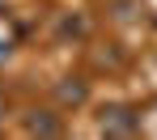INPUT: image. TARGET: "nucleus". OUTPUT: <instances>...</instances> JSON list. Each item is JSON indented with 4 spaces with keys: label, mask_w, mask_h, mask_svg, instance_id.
<instances>
[{
    "label": "nucleus",
    "mask_w": 157,
    "mask_h": 140,
    "mask_svg": "<svg viewBox=\"0 0 157 140\" xmlns=\"http://www.w3.org/2000/svg\"><path fill=\"white\" fill-rule=\"evenodd\" d=\"M102 132L106 136H136L140 132V115L132 106H106L102 111Z\"/></svg>",
    "instance_id": "f257e3e1"
},
{
    "label": "nucleus",
    "mask_w": 157,
    "mask_h": 140,
    "mask_svg": "<svg viewBox=\"0 0 157 140\" xmlns=\"http://www.w3.org/2000/svg\"><path fill=\"white\" fill-rule=\"evenodd\" d=\"M55 102H59V106H85V102H89L85 77H64V81L55 85Z\"/></svg>",
    "instance_id": "f03ea898"
},
{
    "label": "nucleus",
    "mask_w": 157,
    "mask_h": 140,
    "mask_svg": "<svg viewBox=\"0 0 157 140\" xmlns=\"http://www.w3.org/2000/svg\"><path fill=\"white\" fill-rule=\"evenodd\" d=\"M26 132H38V136H59V132H64V123L55 119V111H30Z\"/></svg>",
    "instance_id": "7ed1b4c3"
},
{
    "label": "nucleus",
    "mask_w": 157,
    "mask_h": 140,
    "mask_svg": "<svg viewBox=\"0 0 157 140\" xmlns=\"http://www.w3.org/2000/svg\"><path fill=\"white\" fill-rule=\"evenodd\" d=\"M0 119H4V102H0Z\"/></svg>",
    "instance_id": "20e7f679"
}]
</instances>
